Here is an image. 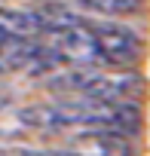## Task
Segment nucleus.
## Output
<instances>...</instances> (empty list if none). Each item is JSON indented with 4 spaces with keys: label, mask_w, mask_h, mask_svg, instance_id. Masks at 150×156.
<instances>
[{
    "label": "nucleus",
    "mask_w": 150,
    "mask_h": 156,
    "mask_svg": "<svg viewBox=\"0 0 150 156\" xmlns=\"http://www.w3.org/2000/svg\"><path fill=\"white\" fill-rule=\"evenodd\" d=\"M92 31H95V40L101 49V64H107L113 70H129L141 61L144 43L132 28L116 25V22H98V25H92Z\"/></svg>",
    "instance_id": "1"
},
{
    "label": "nucleus",
    "mask_w": 150,
    "mask_h": 156,
    "mask_svg": "<svg viewBox=\"0 0 150 156\" xmlns=\"http://www.w3.org/2000/svg\"><path fill=\"white\" fill-rule=\"evenodd\" d=\"M49 43L61 52L64 64H101V49H98V40L89 22L52 31Z\"/></svg>",
    "instance_id": "2"
},
{
    "label": "nucleus",
    "mask_w": 150,
    "mask_h": 156,
    "mask_svg": "<svg viewBox=\"0 0 150 156\" xmlns=\"http://www.w3.org/2000/svg\"><path fill=\"white\" fill-rule=\"evenodd\" d=\"M70 150L80 156H132L129 135L107 132V129H86L70 138Z\"/></svg>",
    "instance_id": "3"
},
{
    "label": "nucleus",
    "mask_w": 150,
    "mask_h": 156,
    "mask_svg": "<svg viewBox=\"0 0 150 156\" xmlns=\"http://www.w3.org/2000/svg\"><path fill=\"white\" fill-rule=\"evenodd\" d=\"M43 43H37L34 37H22V34H9L0 40V76L16 73V70H28L31 61L40 55Z\"/></svg>",
    "instance_id": "4"
},
{
    "label": "nucleus",
    "mask_w": 150,
    "mask_h": 156,
    "mask_svg": "<svg viewBox=\"0 0 150 156\" xmlns=\"http://www.w3.org/2000/svg\"><path fill=\"white\" fill-rule=\"evenodd\" d=\"M19 122H25L28 129H40V132H61L58 104H28L19 110Z\"/></svg>",
    "instance_id": "5"
},
{
    "label": "nucleus",
    "mask_w": 150,
    "mask_h": 156,
    "mask_svg": "<svg viewBox=\"0 0 150 156\" xmlns=\"http://www.w3.org/2000/svg\"><path fill=\"white\" fill-rule=\"evenodd\" d=\"M77 3H80L83 9H92V12L110 16V19H116V16H132V12L141 9V0H77Z\"/></svg>",
    "instance_id": "6"
},
{
    "label": "nucleus",
    "mask_w": 150,
    "mask_h": 156,
    "mask_svg": "<svg viewBox=\"0 0 150 156\" xmlns=\"http://www.w3.org/2000/svg\"><path fill=\"white\" fill-rule=\"evenodd\" d=\"M34 150H22V147H0V156H31Z\"/></svg>",
    "instance_id": "7"
},
{
    "label": "nucleus",
    "mask_w": 150,
    "mask_h": 156,
    "mask_svg": "<svg viewBox=\"0 0 150 156\" xmlns=\"http://www.w3.org/2000/svg\"><path fill=\"white\" fill-rule=\"evenodd\" d=\"M31 156H80V153H73V150L70 153H64V150H34Z\"/></svg>",
    "instance_id": "8"
}]
</instances>
